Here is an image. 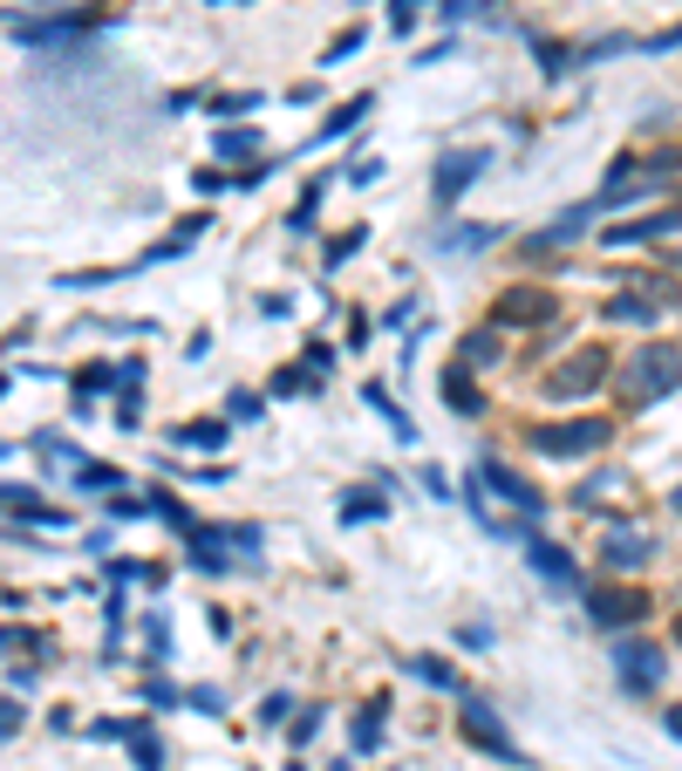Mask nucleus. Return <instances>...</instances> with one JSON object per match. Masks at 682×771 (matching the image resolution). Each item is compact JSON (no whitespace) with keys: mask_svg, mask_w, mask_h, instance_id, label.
Listing matches in <instances>:
<instances>
[{"mask_svg":"<svg viewBox=\"0 0 682 771\" xmlns=\"http://www.w3.org/2000/svg\"><path fill=\"white\" fill-rule=\"evenodd\" d=\"M382 512H389V499H376V492H348V499H342V519H348V525H369V519H382Z\"/></svg>","mask_w":682,"mask_h":771,"instance_id":"393cba45","label":"nucleus"},{"mask_svg":"<svg viewBox=\"0 0 682 771\" xmlns=\"http://www.w3.org/2000/svg\"><path fill=\"white\" fill-rule=\"evenodd\" d=\"M675 642H682V607H675Z\"/></svg>","mask_w":682,"mask_h":771,"instance_id":"603ef678","label":"nucleus"},{"mask_svg":"<svg viewBox=\"0 0 682 771\" xmlns=\"http://www.w3.org/2000/svg\"><path fill=\"white\" fill-rule=\"evenodd\" d=\"M615 676H621V689L649 697V689L669 676V663H662V648H649V642H621V648H615Z\"/></svg>","mask_w":682,"mask_h":771,"instance_id":"6e6552de","label":"nucleus"},{"mask_svg":"<svg viewBox=\"0 0 682 771\" xmlns=\"http://www.w3.org/2000/svg\"><path fill=\"white\" fill-rule=\"evenodd\" d=\"M587 212H594V206H587ZM587 212H567V219H559V226H546V232H533V239H526V253H546V247H567V239L580 232V219H587Z\"/></svg>","mask_w":682,"mask_h":771,"instance_id":"5701e85b","label":"nucleus"},{"mask_svg":"<svg viewBox=\"0 0 682 771\" xmlns=\"http://www.w3.org/2000/svg\"><path fill=\"white\" fill-rule=\"evenodd\" d=\"M0 396H8V376H0Z\"/></svg>","mask_w":682,"mask_h":771,"instance_id":"5fc2aeb1","label":"nucleus"},{"mask_svg":"<svg viewBox=\"0 0 682 771\" xmlns=\"http://www.w3.org/2000/svg\"><path fill=\"white\" fill-rule=\"evenodd\" d=\"M171 437L185 444V451H219V444H225V424H219V417H198V424H178Z\"/></svg>","mask_w":682,"mask_h":771,"instance_id":"a211bd4d","label":"nucleus"},{"mask_svg":"<svg viewBox=\"0 0 682 771\" xmlns=\"http://www.w3.org/2000/svg\"><path fill=\"white\" fill-rule=\"evenodd\" d=\"M363 396H369V410H382V424H389V430H396V437H403V444H410V437H417V424H410V417H403V410H396V396H389V389H382V383H369V389H363Z\"/></svg>","mask_w":682,"mask_h":771,"instance_id":"aec40b11","label":"nucleus"},{"mask_svg":"<svg viewBox=\"0 0 682 771\" xmlns=\"http://www.w3.org/2000/svg\"><path fill=\"white\" fill-rule=\"evenodd\" d=\"M417 478H423V492H430V499H451V478H444V471H437V465H423Z\"/></svg>","mask_w":682,"mask_h":771,"instance_id":"37998d69","label":"nucleus"},{"mask_svg":"<svg viewBox=\"0 0 682 771\" xmlns=\"http://www.w3.org/2000/svg\"><path fill=\"white\" fill-rule=\"evenodd\" d=\"M682 226V212H641L628 226H600V247H655V239H669Z\"/></svg>","mask_w":682,"mask_h":771,"instance_id":"9b49d317","label":"nucleus"},{"mask_svg":"<svg viewBox=\"0 0 682 771\" xmlns=\"http://www.w3.org/2000/svg\"><path fill=\"white\" fill-rule=\"evenodd\" d=\"M458 362H464V369H485V362H499V342H492V329H478V335H464V348H458Z\"/></svg>","mask_w":682,"mask_h":771,"instance_id":"a878e982","label":"nucleus"},{"mask_svg":"<svg viewBox=\"0 0 682 771\" xmlns=\"http://www.w3.org/2000/svg\"><path fill=\"white\" fill-rule=\"evenodd\" d=\"M294 717V697H280V689H273V697L260 704V723H287Z\"/></svg>","mask_w":682,"mask_h":771,"instance_id":"ea45409f","label":"nucleus"},{"mask_svg":"<svg viewBox=\"0 0 682 771\" xmlns=\"http://www.w3.org/2000/svg\"><path fill=\"white\" fill-rule=\"evenodd\" d=\"M14 730H21V704H14V697H0V744H8Z\"/></svg>","mask_w":682,"mask_h":771,"instance_id":"79ce46f5","label":"nucleus"},{"mask_svg":"<svg viewBox=\"0 0 682 771\" xmlns=\"http://www.w3.org/2000/svg\"><path fill=\"white\" fill-rule=\"evenodd\" d=\"M253 103H260L253 90H239V96H212V116H246Z\"/></svg>","mask_w":682,"mask_h":771,"instance_id":"4c0bfd02","label":"nucleus"},{"mask_svg":"<svg viewBox=\"0 0 682 771\" xmlns=\"http://www.w3.org/2000/svg\"><path fill=\"white\" fill-rule=\"evenodd\" d=\"M492 239H499V226H451V232H437V253H478Z\"/></svg>","mask_w":682,"mask_h":771,"instance_id":"f3484780","label":"nucleus"},{"mask_svg":"<svg viewBox=\"0 0 682 771\" xmlns=\"http://www.w3.org/2000/svg\"><path fill=\"white\" fill-rule=\"evenodd\" d=\"M526 560H533V574H539L546 587L580 594V566H574V553H567V546H553V540H526Z\"/></svg>","mask_w":682,"mask_h":771,"instance_id":"9d476101","label":"nucleus"},{"mask_svg":"<svg viewBox=\"0 0 682 771\" xmlns=\"http://www.w3.org/2000/svg\"><path fill=\"white\" fill-rule=\"evenodd\" d=\"M130 758H137V771H165V744H157V730H150V723H137Z\"/></svg>","mask_w":682,"mask_h":771,"instance_id":"b1692460","label":"nucleus"},{"mask_svg":"<svg viewBox=\"0 0 682 771\" xmlns=\"http://www.w3.org/2000/svg\"><path fill=\"white\" fill-rule=\"evenodd\" d=\"M103 383H109V362H90V369H75V396H103Z\"/></svg>","mask_w":682,"mask_h":771,"instance_id":"72a5a7b5","label":"nucleus"},{"mask_svg":"<svg viewBox=\"0 0 682 771\" xmlns=\"http://www.w3.org/2000/svg\"><path fill=\"white\" fill-rule=\"evenodd\" d=\"M328 771H355V764H348V758H335V764H328Z\"/></svg>","mask_w":682,"mask_h":771,"instance_id":"3c124183","label":"nucleus"},{"mask_svg":"<svg viewBox=\"0 0 682 771\" xmlns=\"http://www.w3.org/2000/svg\"><path fill=\"white\" fill-rule=\"evenodd\" d=\"M662 730H669V738H675V744H682V704H675V710H669V717H662Z\"/></svg>","mask_w":682,"mask_h":771,"instance_id":"8fccbe9b","label":"nucleus"},{"mask_svg":"<svg viewBox=\"0 0 682 771\" xmlns=\"http://www.w3.org/2000/svg\"><path fill=\"white\" fill-rule=\"evenodd\" d=\"M144 642H150V656H171V628H165V622H157V615L144 622Z\"/></svg>","mask_w":682,"mask_h":771,"instance_id":"a19ab883","label":"nucleus"},{"mask_svg":"<svg viewBox=\"0 0 682 771\" xmlns=\"http://www.w3.org/2000/svg\"><path fill=\"white\" fill-rule=\"evenodd\" d=\"M553 321V294L546 288H505L492 301V329H546Z\"/></svg>","mask_w":682,"mask_h":771,"instance_id":"0eeeda50","label":"nucleus"},{"mask_svg":"<svg viewBox=\"0 0 682 771\" xmlns=\"http://www.w3.org/2000/svg\"><path fill=\"white\" fill-rule=\"evenodd\" d=\"M675 260H682V253H675Z\"/></svg>","mask_w":682,"mask_h":771,"instance_id":"4d7b16f0","label":"nucleus"},{"mask_svg":"<svg viewBox=\"0 0 682 771\" xmlns=\"http://www.w3.org/2000/svg\"><path fill=\"white\" fill-rule=\"evenodd\" d=\"M369 42V28H348V34H335V49H328V62H348L355 49H363Z\"/></svg>","mask_w":682,"mask_h":771,"instance_id":"58836bf2","label":"nucleus"},{"mask_svg":"<svg viewBox=\"0 0 682 771\" xmlns=\"http://www.w3.org/2000/svg\"><path fill=\"white\" fill-rule=\"evenodd\" d=\"M382 717H389V704H369L363 717H355V723H348V744H355V751H363V758H369V751L382 744Z\"/></svg>","mask_w":682,"mask_h":771,"instance_id":"6ab92c4d","label":"nucleus"},{"mask_svg":"<svg viewBox=\"0 0 682 771\" xmlns=\"http://www.w3.org/2000/svg\"><path fill=\"white\" fill-rule=\"evenodd\" d=\"M191 185H198V191H206V198H212V191H225V185H232V178H225V171H198V178H191Z\"/></svg>","mask_w":682,"mask_h":771,"instance_id":"09e8293b","label":"nucleus"},{"mask_svg":"<svg viewBox=\"0 0 682 771\" xmlns=\"http://www.w3.org/2000/svg\"><path fill=\"white\" fill-rule=\"evenodd\" d=\"M600 314H608V321H649V329H655V301L649 294H615Z\"/></svg>","mask_w":682,"mask_h":771,"instance_id":"412c9836","label":"nucleus"},{"mask_svg":"<svg viewBox=\"0 0 682 771\" xmlns=\"http://www.w3.org/2000/svg\"><path fill=\"white\" fill-rule=\"evenodd\" d=\"M478 478H485V485H492V492H499V499H505V506H512L518 519H533V512L546 506V499L533 492V485H526V478H518L512 465H499V458H485V465H478Z\"/></svg>","mask_w":682,"mask_h":771,"instance_id":"f8f14e48","label":"nucleus"},{"mask_svg":"<svg viewBox=\"0 0 682 771\" xmlns=\"http://www.w3.org/2000/svg\"><path fill=\"white\" fill-rule=\"evenodd\" d=\"M321 191H328V185H307V191H301V206H294V219H287V232H314V212H321Z\"/></svg>","mask_w":682,"mask_h":771,"instance_id":"2f4dec72","label":"nucleus"},{"mask_svg":"<svg viewBox=\"0 0 682 771\" xmlns=\"http://www.w3.org/2000/svg\"><path fill=\"white\" fill-rule=\"evenodd\" d=\"M75 485H83V492H116L124 471H116V465H83V471H75Z\"/></svg>","mask_w":682,"mask_h":771,"instance_id":"c85d7f7f","label":"nucleus"},{"mask_svg":"<svg viewBox=\"0 0 682 771\" xmlns=\"http://www.w3.org/2000/svg\"><path fill=\"white\" fill-rule=\"evenodd\" d=\"M185 704H191V710H219V689L198 683V689H185Z\"/></svg>","mask_w":682,"mask_h":771,"instance_id":"49530a36","label":"nucleus"},{"mask_svg":"<svg viewBox=\"0 0 682 771\" xmlns=\"http://www.w3.org/2000/svg\"><path fill=\"white\" fill-rule=\"evenodd\" d=\"M382 178V157H363V165H348V185H376Z\"/></svg>","mask_w":682,"mask_h":771,"instance_id":"a18cd8bd","label":"nucleus"},{"mask_svg":"<svg viewBox=\"0 0 682 771\" xmlns=\"http://www.w3.org/2000/svg\"><path fill=\"white\" fill-rule=\"evenodd\" d=\"M150 512H157V519H165V525H171V533H185V540L198 533V519H191V512H185L178 499H165V492H157V506H150Z\"/></svg>","mask_w":682,"mask_h":771,"instance_id":"c756f323","label":"nucleus"},{"mask_svg":"<svg viewBox=\"0 0 682 771\" xmlns=\"http://www.w3.org/2000/svg\"><path fill=\"white\" fill-rule=\"evenodd\" d=\"M109 21H116V8H109V0H96V8H75V14L14 21V42H21V49H75L83 34H96V28H109Z\"/></svg>","mask_w":682,"mask_h":771,"instance_id":"f03ea898","label":"nucleus"},{"mask_svg":"<svg viewBox=\"0 0 682 771\" xmlns=\"http://www.w3.org/2000/svg\"><path fill=\"white\" fill-rule=\"evenodd\" d=\"M492 171V150L485 144H464V150H444L437 157V178H430V198H437V212H451L458 198Z\"/></svg>","mask_w":682,"mask_h":771,"instance_id":"20e7f679","label":"nucleus"},{"mask_svg":"<svg viewBox=\"0 0 682 771\" xmlns=\"http://www.w3.org/2000/svg\"><path fill=\"white\" fill-rule=\"evenodd\" d=\"M260 150V131H219V157H253Z\"/></svg>","mask_w":682,"mask_h":771,"instance_id":"473e14b6","label":"nucleus"},{"mask_svg":"<svg viewBox=\"0 0 682 771\" xmlns=\"http://www.w3.org/2000/svg\"><path fill=\"white\" fill-rule=\"evenodd\" d=\"M587 615L600 628H634L641 615H649V594H641V587H594L587 594Z\"/></svg>","mask_w":682,"mask_h":771,"instance_id":"1a4fd4ad","label":"nucleus"},{"mask_svg":"<svg viewBox=\"0 0 682 771\" xmlns=\"http://www.w3.org/2000/svg\"><path fill=\"white\" fill-rule=\"evenodd\" d=\"M423 8H430V0H396V14H389V28H396V34H410Z\"/></svg>","mask_w":682,"mask_h":771,"instance_id":"e433bc0d","label":"nucleus"},{"mask_svg":"<svg viewBox=\"0 0 682 771\" xmlns=\"http://www.w3.org/2000/svg\"><path fill=\"white\" fill-rule=\"evenodd\" d=\"M321 383V369H307V362H294V369H280L273 376V396H307Z\"/></svg>","mask_w":682,"mask_h":771,"instance_id":"bb28decb","label":"nucleus"},{"mask_svg":"<svg viewBox=\"0 0 682 771\" xmlns=\"http://www.w3.org/2000/svg\"><path fill=\"white\" fill-rule=\"evenodd\" d=\"M410 676H423V683H437V689H451V697H464L458 669H451V663H437V656H410Z\"/></svg>","mask_w":682,"mask_h":771,"instance_id":"4be33fe9","label":"nucleus"},{"mask_svg":"<svg viewBox=\"0 0 682 771\" xmlns=\"http://www.w3.org/2000/svg\"><path fill=\"white\" fill-rule=\"evenodd\" d=\"M649 560H655L649 533H608V540H600V566H615V574H641Z\"/></svg>","mask_w":682,"mask_h":771,"instance_id":"ddd939ff","label":"nucleus"},{"mask_svg":"<svg viewBox=\"0 0 682 771\" xmlns=\"http://www.w3.org/2000/svg\"><path fill=\"white\" fill-rule=\"evenodd\" d=\"M90 738H96V744H130V738H137V723H124V717H96V723H90Z\"/></svg>","mask_w":682,"mask_h":771,"instance_id":"7c9ffc66","label":"nucleus"},{"mask_svg":"<svg viewBox=\"0 0 682 771\" xmlns=\"http://www.w3.org/2000/svg\"><path fill=\"white\" fill-rule=\"evenodd\" d=\"M363 239H369V226H348L342 239H328V273H335V267H348L355 253H363Z\"/></svg>","mask_w":682,"mask_h":771,"instance_id":"cd10ccee","label":"nucleus"},{"mask_svg":"<svg viewBox=\"0 0 682 771\" xmlns=\"http://www.w3.org/2000/svg\"><path fill=\"white\" fill-rule=\"evenodd\" d=\"M321 717H328V710H301V717L287 723V738H294V744H314V730H321Z\"/></svg>","mask_w":682,"mask_h":771,"instance_id":"c9c22d12","label":"nucleus"},{"mask_svg":"<svg viewBox=\"0 0 682 771\" xmlns=\"http://www.w3.org/2000/svg\"><path fill=\"white\" fill-rule=\"evenodd\" d=\"M232 417H239V424L260 417V396H253V389H239V396H232Z\"/></svg>","mask_w":682,"mask_h":771,"instance_id":"de8ad7c7","label":"nucleus"},{"mask_svg":"<svg viewBox=\"0 0 682 771\" xmlns=\"http://www.w3.org/2000/svg\"><path fill=\"white\" fill-rule=\"evenodd\" d=\"M621 383H628V403H662V396H675L682 389V348L675 342H641L628 355Z\"/></svg>","mask_w":682,"mask_h":771,"instance_id":"f257e3e1","label":"nucleus"},{"mask_svg":"<svg viewBox=\"0 0 682 771\" xmlns=\"http://www.w3.org/2000/svg\"><path fill=\"white\" fill-rule=\"evenodd\" d=\"M608 437H615L608 417H567V424H539V430H533V451H539V458H587V451H600Z\"/></svg>","mask_w":682,"mask_h":771,"instance_id":"7ed1b4c3","label":"nucleus"},{"mask_svg":"<svg viewBox=\"0 0 682 771\" xmlns=\"http://www.w3.org/2000/svg\"><path fill=\"white\" fill-rule=\"evenodd\" d=\"M444 403H451L458 417H478V410H485V396L471 389V369H464V362H451V369H444Z\"/></svg>","mask_w":682,"mask_h":771,"instance_id":"dca6fc26","label":"nucleus"},{"mask_svg":"<svg viewBox=\"0 0 682 771\" xmlns=\"http://www.w3.org/2000/svg\"><path fill=\"white\" fill-rule=\"evenodd\" d=\"M144 704H150V710H165V717H171V710H178L185 697H178V689H171V683H157V676H150V683H144Z\"/></svg>","mask_w":682,"mask_h":771,"instance_id":"f704fd0d","label":"nucleus"},{"mask_svg":"<svg viewBox=\"0 0 682 771\" xmlns=\"http://www.w3.org/2000/svg\"><path fill=\"white\" fill-rule=\"evenodd\" d=\"M8 648H42V635H28V628H0V656Z\"/></svg>","mask_w":682,"mask_h":771,"instance_id":"c03bdc74","label":"nucleus"},{"mask_svg":"<svg viewBox=\"0 0 682 771\" xmlns=\"http://www.w3.org/2000/svg\"><path fill=\"white\" fill-rule=\"evenodd\" d=\"M675 512H682V485H675Z\"/></svg>","mask_w":682,"mask_h":771,"instance_id":"864d4df0","label":"nucleus"},{"mask_svg":"<svg viewBox=\"0 0 682 771\" xmlns=\"http://www.w3.org/2000/svg\"><path fill=\"white\" fill-rule=\"evenodd\" d=\"M0 458H8V444H0Z\"/></svg>","mask_w":682,"mask_h":771,"instance_id":"6e6d98bb","label":"nucleus"},{"mask_svg":"<svg viewBox=\"0 0 682 771\" xmlns=\"http://www.w3.org/2000/svg\"><path fill=\"white\" fill-rule=\"evenodd\" d=\"M369 110H376V96H348L342 110H328V124H321V131H314V150H328V144H342V137H348L355 124H363V116H369Z\"/></svg>","mask_w":682,"mask_h":771,"instance_id":"4468645a","label":"nucleus"},{"mask_svg":"<svg viewBox=\"0 0 682 771\" xmlns=\"http://www.w3.org/2000/svg\"><path fill=\"white\" fill-rule=\"evenodd\" d=\"M600 383H608V348H600V342L574 348L559 369H546V396H553V403H580V396H594Z\"/></svg>","mask_w":682,"mask_h":771,"instance_id":"39448f33","label":"nucleus"},{"mask_svg":"<svg viewBox=\"0 0 682 771\" xmlns=\"http://www.w3.org/2000/svg\"><path fill=\"white\" fill-rule=\"evenodd\" d=\"M8 512H14V519H34V525H69V512L49 506V499H34L28 485H8Z\"/></svg>","mask_w":682,"mask_h":771,"instance_id":"2eb2a0df","label":"nucleus"},{"mask_svg":"<svg viewBox=\"0 0 682 771\" xmlns=\"http://www.w3.org/2000/svg\"><path fill=\"white\" fill-rule=\"evenodd\" d=\"M458 704H464L458 723H464V738H471L478 751H492V758H505V764H526V751L505 738V723H499V710H492L485 697H458Z\"/></svg>","mask_w":682,"mask_h":771,"instance_id":"423d86ee","label":"nucleus"}]
</instances>
